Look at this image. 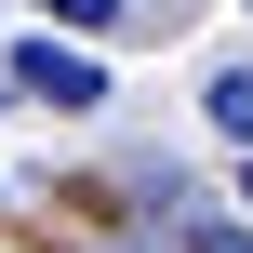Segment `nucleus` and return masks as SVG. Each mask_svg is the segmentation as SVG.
<instances>
[{
    "label": "nucleus",
    "instance_id": "obj_1",
    "mask_svg": "<svg viewBox=\"0 0 253 253\" xmlns=\"http://www.w3.org/2000/svg\"><path fill=\"white\" fill-rule=\"evenodd\" d=\"M13 93H40V107H80V120H93V107H107V67H93V53H67V40H27V53H13Z\"/></svg>",
    "mask_w": 253,
    "mask_h": 253
},
{
    "label": "nucleus",
    "instance_id": "obj_2",
    "mask_svg": "<svg viewBox=\"0 0 253 253\" xmlns=\"http://www.w3.org/2000/svg\"><path fill=\"white\" fill-rule=\"evenodd\" d=\"M200 107H213V133H227V147H253V67H213V80H200Z\"/></svg>",
    "mask_w": 253,
    "mask_h": 253
},
{
    "label": "nucleus",
    "instance_id": "obj_3",
    "mask_svg": "<svg viewBox=\"0 0 253 253\" xmlns=\"http://www.w3.org/2000/svg\"><path fill=\"white\" fill-rule=\"evenodd\" d=\"M120 200H160V213H187V173H173V160H120Z\"/></svg>",
    "mask_w": 253,
    "mask_h": 253
},
{
    "label": "nucleus",
    "instance_id": "obj_4",
    "mask_svg": "<svg viewBox=\"0 0 253 253\" xmlns=\"http://www.w3.org/2000/svg\"><path fill=\"white\" fill-rule=\"evenodd\" d=\"M187 253H253V227L240 213H187Z\"/></svg>",
    "mask_w": 253,
    "mask_h": 253
},
{
    "label": "nucleus",
    "instance_id": "obj_5",
    "mask_svg": "<svg viewBox=\"0 0 253 253\" xmlns=\"http://www.w3.org/2000/svg\"><path fill=\"white\" fill-rule=\"evenodd\" d=\"M40 13H53V27H120L133 0H40Z\"/></svg>",
    "mask_w": 253,
    "mask_h": 253
}]
</instances>
